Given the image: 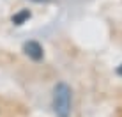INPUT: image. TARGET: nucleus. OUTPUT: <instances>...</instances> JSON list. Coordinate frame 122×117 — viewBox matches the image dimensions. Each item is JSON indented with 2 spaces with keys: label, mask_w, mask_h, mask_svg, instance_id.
Wrapping results in <instances>:
<instances>
[{
  "label": "nucleus",
  "mask_w": 122,
  "mask_h": 117,
  "mask_svg": "<svg viewBox=\"0 0 122 117\" xmlns=\"http://www.w3.org/2000/svg\"><path fill=\"white\" fill-rule=\"evenodd\" d=\"M28 18H30V11L23 9V11L16 12V14L12 16V23L14 25H21V23H25V20H28Z\"/></svg>",
  "instance_id": "nucleus-3"
},
{
  "label": "nucleus",
  "mask_w": 122,
  "mask_h": 117,
  "mask_svg": "<svg viewBox=\"0 0 122 117\" xmlns=\"http://www.w3.org/2000/svg\"><path fill=\"white\" fill-rule=\"evenodd\" d=\"M117 73H119V74H120V76H122V64L119 66V68H117Z\"/></svg>",
  "instance_id": "nucleus-4"
},
{
  "label": "nucleus",
  "mask_w": 122,
  "mask_h": 117,
  "mask_svg": "<svg viewBox=\"0 0 122 117\" xmlns=\"http://www.w3.org/2000/svg\"><path fill=\"white\" fill-rule=\"evenodd\" d=\"M53 110L57 117L71 115V87L64 82H58L53 89Z\"/></svg>",
  "instance_id": "nucleus-1"
},
{
  "label": "nucleus",
  "mask_w": 122,
  "mask_h": 117,
  "mask_svg": "<svg viewBox=\"0 0 122 117\" xmlns=\"http://www.w3.org/2000/svg\"><path fill=\"white\" fill-rule=\"evenodd\" d=\"M23 52L27 53L32 60H41L43 58V46L37 41H27L23 44Z\"/></svg>",
  "instance_id": "nucleus-2"
}]
</instances>
